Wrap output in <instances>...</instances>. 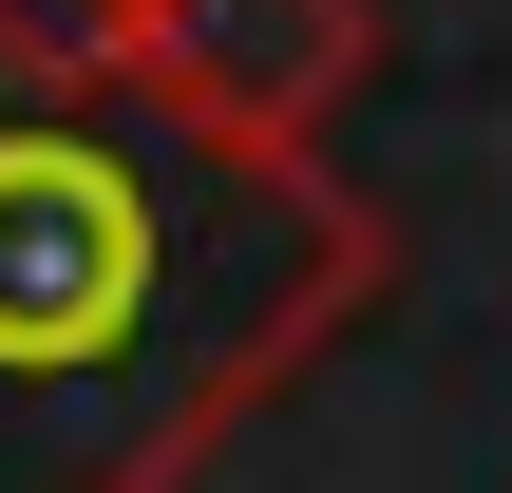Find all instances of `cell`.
Returning <instances> with one entry per match:
<instances>
[{
	"mask_svg": "<svg viewBox=\"0 0 512 493\" xmlns=\"http://www.w3.org/2000/svg\"><path fill=\"white\" fill-rule=\"evenodd\" d=\"M380 285L323 152L171 114L133 57L0 38V493H190Z\"/></svg>",
	"mask_w": 512,
	"mask_h": 493,
	"instance_id": "obj_1",
	"label": "cell"
},
{
	"mask_svg": "<svg viewBox=\"0 0 512 493\" xmlns=\"http://www.w3.org/2000/svg\"><path fill=\"white\" fill-rule=\"evenodd\" d=\"M152 0H0V38H57V57H114Z\"/></svg>",
	"mask_w": 512,
	"mask_h": 493,
	"instance_id": "obj_3",
	"label": "cell"
},
{
	"mask_svg": "<svg viewBox=\"0 0 512 493\" xmlns=\"http://www.w3.org/2000/svg\"><path fill=\"white\" fill-rule=\"evenodd\" d=\"M114 57H133L171 114H209V133H266V152H304V133L361 95V57H380V0H152Z\"/></svg>",
	"mask_w": 512,
	"mask_h": 493,
	"instance_id": "obj_2",
	"label": "cell"
}]
</instances>
